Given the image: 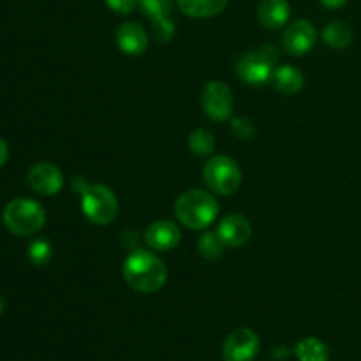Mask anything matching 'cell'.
<instances>
[{
  "label": "cell",
  "instance_id": "d6986e66",
  "mask_svg": "<svg viewBox=\"0 0 361 361\" xmlns=\"http://www.w3.org/2000/svg\"><path fill=\"white\" fill-rule=\"evenodd\" d=\"M137 4L154 23L171 16L173 0H137Z\"/></svg>",
  "mask_w": 361,
  "mask_h": 361
},
{
  "label": "cell",
  "instance_id": "6da1fadb",
  "mask_svg": "<svg viewBox=\"0 0 361 361\" xmlns=\"http://www.w3.org/2000/svg\"><path fill=\"white\" fill-rule=\"evenodd\" d=\"M123 281L129 288L140 293H157L168 281V268L155 254L148 250H134L123 261Z\"/></svg>",
  "mask_w": 361,
  "mask_h": 361
},
{
  "label": "cell",
  "instance_id": "30bf717a",
  "mask_svg": "<svg viewBox=\"0 0 361 361\" xmlns=\"http://www.w3.org/2000/svg\"><path fill=\"white\" fill-rule=\"evenodd\" d=\"M317 41V30L310 21L298 20L289 25L284 32V46L288 53L296 56H302L314 48Z\"/></svg>",
  "mask_w": 361,
  "mask_h": 361
},
{
  "label": "cell",
  "instance_id": "44dd1931",
  "mask_svg": "<svg viewBox=\"0 0 361 361\" xmlns=\"http://www.w3.org/2000/svg\"><path fill=\"white\" fill-rule=\"evenodd\" d=\"M197 250L204 259H217L222 256L224 250V243L219 238L217 233H204L197 242Z\"/></svg>",
  "mask_w": 361,
  "mask_h": 361
},
{
  "label": "cell",
  "instance_id": "5bb4252c",
  "mask_svg": "<svg viewBox=\"0 0 361 361\" xmlns=\"http://www.w3.org/2000/svg\"><path fill=\"white\" fill-rule=\"evenodd\" d=\"M289 9L288 0H261L259 9H257V18L261 25L267 28H281L288 23Z\"/></svg>",
  "mask_w": 361,
  "mask_h": 361
},
{
  "label": "cell",
  "instance_id": "8fae6325",
  "mask_svg": "<svg viewBox=\"0 0 361 361\" xmlns=\"http://www.w3.org/2000/svg\"><path fill=\"white\" fill-rule=\"evenodd\" d=\"M180 238H182V233H180L178 226L171 221H155L145 231L147 245L154 250H161V252L175 249L180 243Z\"/></svg>",
  "mask_w": 361,
  "mask_h": 361
},
{
  "label": "cell",
  "instance_id": "52a82bcc",
  "mask_svg": "<svg viewBox=\"0 0 361 361\" xmlns=\"http://www.w3.org/2000/svg\"><path fill=\"white\" fill-rule=\"evenodd\" d=\"M259 337L249 328H238L226 337L222 345L224 361H254L259 353Z\"/></svg>",
  "mask_w": 361,
  "mask_h": 361
},
{
  "label": "cell",
  "instance_id": "7c38bea8",
  "mask_svg": "<svg viewBox=\"0 0 361 361\" xmlns=\"http://www.w3.org/2000/svg\"><path fill=\"white\" fill-rule=\"evenodd\" d=\"M219 238L228 247H242L252 236V226L243 215L233 214L221 221L217 228Z\"/></svg>",
  "mask_w": 361,
  "mask_h": 361
},
{
  "label": "cell",
  "instance_id": "ac0fdd59",
  "mask_svg": "<svg viewBox=\"0 0 361 361\" xmlns=\"http://www.w3.org/2000/svg\"><path fill=\"white\" fill-rule=\"evenodd\" d=\"M323 39L330 48L342 49L353 41V30L345 21H334L323 30Z\"/></svg>",
  "mask_w": 361,
  "mask_h": 361
},
{
  "label": "cell",
  "instance_id": "277c9868",
  "mask_svg": "<svg viewBox=\"0 0 361 361\" xmlns=\"http://www.w3.org/2000/svg\"><path fill=\"white\" fill-rule=\"evenodd\" d=\"M81 210L92 224L108 226L116 219L118 201L109 187L95 183L88 185L81 194Z\"/></svg>",
  "mask_w": 361,
  "mask_h": 361
},
{
  "label": "cell",
  "instance_id": "2e32d148",
  "mask_svg": "<svg viewBox=\"0 0 361 361\" xmlns=\"http://www.w3.org/2000/svg\"><path fill=\"white\" fill-rule=\"evenodd\" d=\"M182 13L190 18H212L221 14L228 6V0H176Z\"/></svg>",
  "mask_w": 361,
  "mask_h": 361
},
{
  "label": "cell",
  "instance_id": "5b68a950",
  "mask_svg": "<svg viewBox=\"0 0 361 361\" xmlns=\"http://www.w3.org/2000/svg\"><path fill=\"white\" fill-rule=\"evenodd\" d=\"M277 59V48L267 44L259 51H250L240 56L238 63H236V73L245 83L263 85L274 76Z\"/></svg>",
  "mask_w": 361,
  "mask_h": 361
},
{
  "label": "cell",
  "instance_id": "3957f363",
  "mask_svg": "<svg viewBox=\"0 0 361 361\" xmlns=\"http://www.w3.org/2000/svg\"><path fill=\"white\" fill-rule=\"evenodd\" d=\"M4 224L13 235L30 236L41 231L46 214L39 203L32 200H14L4 208Z\"/></svg>",
  "mask_w": 361,
  "mask_h": 361
},
{
  "label": "cell",
  "instance_id": "7402d4cb",
  "mask_svg": "<svg viewBox=\"0 0 361 361\" xmlns=\"http://www.w3.org/2000/svg\"><path fill=\"white\" fill-rule=\"evenodd\" d=\"M28 259L34 263L35 267H42L51 259V245L46 240H35L28 247Z\"/></svg>",
  "mask_w": 361,
  "mask_h": 361
},
{
  "label": "cell",
  "instance_id": "9c48e42d",
  "mask_svg": "<svg viewBox=\"0 0 361 361\" xmlns=\"http://www.w3.org/2000/svg\"><path fill=\"white\" fill-rule=\"evenodd\" d=\"M28 185L41 196H55L63 185L62 171L49 162H37L28 169Z\"/></svg>",
  "mask_w": 361,
  "mask_h": 361
},
{
  "label": "cell",
  "instance_id": "cb8c5ba5",
  "mask_svg": "<svg viewBox=\"0 0 361 361\" xmlns=\"http://www.w3.org/2000/svg\"><path fill=\"white\" fill-rule=\"evenodd\" d=\"M231 129L240 140H249L254 136V126L250 120L247 118H235L231 123Z\"/></svg>",
  "mask_w": 361,
  "mask_h": 361
},
{
  "label": "cell",
  "instance_id": "ffe728a7",
  "mask_svg": "<svg viewBox=\"0 0 361 361\" xmlns=\"http://www.w3.org/2000/svg\"><path fill=\"white\" fill-rule=\"evenodd\" d=\"M189 147L196 155H210L215 150L214 134L204 129H196L189 136Z\"/></svg>",
  "mask_w": 361,
  "mask_h": 361
},
{
  "label": "cell",
  "instance_id": "83f0119b",
  "mask_svg": "<svg viewBox=\"0 0 361 361\" xmlns=\"http://www.w3.org/2000/svg\"><path fill=\"white\" fill-rule=\"evenodd\" d=\"M4 307H6V305H4V300L0 298V312H2V310H4Z\"/></svg>",
  "mask_w": 361,
  "mask_h": 361
},
{
  "label": "cell",
  "instance_id": "4316f807",
  "mask_svg": "<svg viewBox=\"0 0 361 361\" xmlns=\"http://www.w3.org/2000/svg\"><path fill=\"white\" fill-rule=\"evenodd\" d=\"M345 2H348V0H321V4L326 7H330V9H338V7L344 6Z\"/></svg>",
  "mask_w": 361,
  "mask_h": 361
},
{
  "label": "cell",
  "instance_id": "603a6c76",
  "mask_svg": "<svg viewBox=\"0 0 361 361\" xmlns=\"http://www.w3.org/2000/svg\"><path fill=\"white\" fill-rule=\"evenodd\" d=\"M154 30L159 41H171L173 35H175V23H173L171 18H166V20L154 23Z\"/></svg>",
  "mask_w": 361,
  "mask_h": 361
},
{
  "label": "cell",
  "instance_id": "8992f818",
  "mask_svg": "<svg viewBox=\"0 0 361 361\" xmlns=\"http://www.w3.org/2000/svg\"><path fill=\"white\" fill-rule=\"evenodd\" d=\"M204 183L210 187L214 192L229 196L236 192L242 183V171L240 166L226 155H215L207 162L203 171Z\"/></svg>",
  "mask_w": 361,
  "mask_h": 361
},
{
  "label": "cell",
  "instance_id": "d4e9b609",
  "mask_svg": "<svg viewBox=\"0 0 361 361\" xmlns=\"http://www.w3.org/2000/svg\"><path fill=\"white\" fill-rule=\"evenodd\" d=\"M108 7L118 14L133 13L134 7L137 6V0H106Z\"/></svg>",
  "mask_w": 361,
  "mask_h": 361
},
{
  "label": "cell",
  "instance_id": "e0dca14e",
  "mask_svg": "<svg viewBox=\"0 0 361 361\" xmlns=\"http://www.w3.org/2000/svg\"><path fill=\"white\" fill-rule=\"evenodd\" d=\"M295 355L300 361H328L330 360V349L319 338L307 337L296 344Z\"/></svg>",
  "mask_w": 361,
  "mask_h": 361
},
{
  "label": "cell",
  "instance_id": "ba28073f",
  "mask_svg": "<svg viewBox=\"0 0 361 361\" xmlns=\"http://www.w3.org/2000/svg\"><path fill=\"white\" fill-rule=\"evenodd\" d=\"M233 104L235 101H233V94L228 85L221 83V81H210L203 88L201 106H203L207 116H210L215 122L228 120L233 113Z\"/></svg>",
  "mask_w": 361,
  "mask_h": 361
},
{
  "label": "cell",
  "instance_id": "4fadbf2b",
  "mask_svg": "<svg viewBox=\"0 0 361 361\" xmlns=\"http://www.w3.org/2000/svg\"><path fill=\"white\" fill-rule=\"evenodd\" d=\"M116 44L126 55H143L148 48V35L140 23L127 21L120 25L116 30Z\"/></svg>",
  "mask_w": 361,
  "mask_h": 361
},
{
  "label": "cell",
  "instance_id": "484cf974",
  "mask_svg": "<svg viewBox=\"0 0 361 361\" xmlns=\"http://www.w3.org/2000/svg\"><path fill=\"white\" fill-rule=\"evenodd\" d=\"M7 154H9V152H7V145H6V141H4L2 137H0V168H2V166L6 164V161H7Z\"/></svg>",
  "mask_w": 361,
  "mask_h": 361
},
{
  "label": "cell",
  "instance_id": "9a60e30c",
  "mask_svg": "<svg viewBox=\"0 0 361 361\" xmlns=\"http://www.w3.org/2000/svg\"><path fill=\"white\" fill-rule=\"evenodd\" d=\"M271 80H274L275 88L279 92H282L284 95L298 94L303 88V83H305V78H303L302 71H298L293 66H282L279 69H275Z\"/></svg>",
  "mask_w": 361,
  "mask_h": 361
},
{
  "label": "cell",
  "instance_id": "7a4b0ae2",
  "mask_svg": "<svg viewBox=\"0 0 361 361\" xmlns=\"http://www.w3.org/2000/svg\"><path fill=\"white\" fill-rule=\"evenodd\" d=\"M175 215L185 228L204 229L217 219L219 203L207 190L190 189L176 197Z\"/></svg>",
  "mask_w": 361,
  "mask_h": 361
}]
</instances>
